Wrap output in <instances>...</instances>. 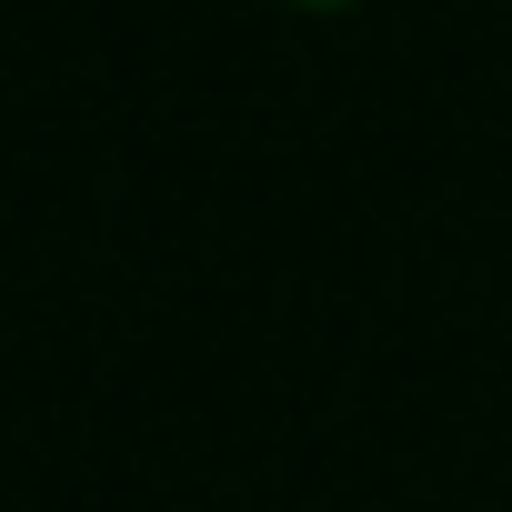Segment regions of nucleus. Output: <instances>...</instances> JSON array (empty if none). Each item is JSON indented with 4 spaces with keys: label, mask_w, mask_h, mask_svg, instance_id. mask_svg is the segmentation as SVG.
Listing matches in <instances>:
<instances>
[{
    "label": "nucleus",
    "mask_w": 512,
    "mask_h": 512,
    "mask_svg": "<svg viewBox=\"0 0 512 512\" xmlns=\"http://www.w3.org/2000/svg\"><path fill=\"white\" fill-rule=\"evenodd\" d=\"M292 11H352V0H292Z\"/></svg>",
    "instance_id": "1"
}]
</instances>
